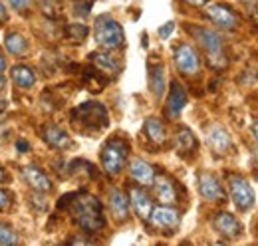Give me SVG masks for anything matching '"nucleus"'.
<instances>
[{
    "label": "nucleus",
    "instance_id": "473e14b6",
    "mask_svg": "<svg viewBox=\"0 0 258 246\" xmlns=\"http://www.w3.org/2000/svg\"><path fill=\"white\" fill-rule=\"evenodd\" d=\"M185 2H189L191 6H205L207 4V0H185Z\"/></svg>",
    "mask_w": 258,
    "mask_h": 246
},
{
    "label": "nucleus",
    "instance_id": "6ab92c4d",
    "mask_svg": "<svg viewBox=\"0 0 258 246\" xmlns=\"http://www.w3.org/2000/svg\"><path fill=\"white\" fill-rule=\"evenodd\" d=\"M109 209L115 220H127L129 216V197H125L123 191L111 189L109 193Z\"/></svg>",
    "mask_w": 258,
    "mask_h": 246
},
{
    "label": "nucleus",
    "instance_id": "c9c22d12",
    "mask_svg": "<svg viewBox=\"0 0 258 246\" xmlns=\"http://www.w3.org/2000/svg\"><path fill=\"white\" fill-rule=\"evenodd\" d=\"M6 68V61H4V58H2V54H0V72Z\"/></svg>",
    "mask_w": 258,
    "mask_h": 246
},
{
    "label": "nucleus",
    "instance_id": "6e6552de",
    "mask_svg": "<svg viewBox=\"0 0 258 246\" xmlns=\"http://www.w3.org/2000/svg\"><path fill=\"white\" fill-rule=\"evenodd\" d=\"M175 64H177V70L185 76H195L201 68V60H199V54L191 44H181L177 46L175 50Z\"/></svg>",
    "mask_w": 258,
    "mask_h": 246
},
{
    "label": "nucleus",
    "instance_id": "4c0bfd02",
    "mask_svg": "<svg viewBox=\"0 0 258 246\" xmlns=\"http://www.w3.org/2000/svg\"><path fill=\"white\" fill-rule=\"evenodd\" d=\"M2 179H4V169L0 167V181H2Z\"/></svg>",
    "mask_w": 258,
    "mask_h": 246
},
{
    "label": "nucleus",
    "instance_id": "b1692460",
    "mask_svg": "<svg viewBox=\"0 0 258 246\" xmlns=\"http://www.w3.org/2000/svg\"><path fill=\"white\" fill-rule=\"evenodd\" d=\"M175 143H177V149H179L181 153H189V151H193L195 147H197V139H195V135L187 127H181V129L177 131Z\"/></svg>",
    "mask_w": 258,
    "mask_h": 246
},
{
    "label": "nucleus",
    "instance_id": "2f4dec72",
    "mask_svg": "<svg viewBox=\"0 0 258 246\" xmlns=\"http://www.w3.org/2000/svg\"><path fill=\"white\" fill-rule=\"evenodd\" d=\"M8 20V14H6V8H4V4L0 2V24L2 22H6Z\"/></svg>",
    "mask_w": 258,
    "mask_h": 246
},
{
    "label": "nucleus",
    "instance_id": "f03ea898",
    "mask_svg": "<svg viewBox=\"0 0 258 246\" xmlns=\"http://www.w3.org/2000/svg\"><path fill=\"white\" fill-rule=\"evenodd\" d=\"M191 34L195 40L199 42V46L207 52V61L209 66H213L215 70H223L226 68V52H225V40L219 32L209 30V28H191Z\"/></svg>",
    "mask_w": 258,
    "mask_h": 246
},
{
    "label": "nucleus",
    "instance_id": "a878e982",
    "mask_svg": "<svg viewBox=\"0 0 258 246\" xmlns=\"http://www.w3.org/2000/svg\"><path fill=\"white\" fill-rule=\"evenodd\" d=\"M18 242H20V238L14 232V228L8 226L6 222H0V244L8 246V244H18Z\"/></svg>",
    "mask_w": 258,
    "mask_h": 246
},
{
    "label": "nucleus",
    "instance_id": "aec40b11",
    "mask_svg": "<svg viewBox=\"0 0 258 246\" xmlns=\"http://www.w3.org/2000/svg\"><path fill=\"white\" fill-rule=\"evenodd\" d=\"M10 76H12V82L18 88H32L36 84V74L28 66H14L10 70Z\"/></svg>",
    "mask_w": 258,
    "mask_h": 246
},
{
    "label": "nucleus",
    "instance_id": "393cba45",
    "mask_svg": "<svg viewBox=\"0 0 258 246\" xmlns=\"http://www.w3.org/2000/svg\"><path fill=\"white\" fill-rule=\"evenodd\" d=\"M149 84H151V90L157 97H161L165 92V74H163V66L157 64L151 68V76H149Z\"/></svg>",
    "mask_w": 258,
    "mask_h": 246
},
{
    "label": "nucleus",
    "instance_id": "a211bd4d",
    "mask_svg": "<svg viewBox=\"0 0 258 246\" xmlns=\"http://www.w3.org/2000/svg\"><path fill=\"white\" fill-rule=\"evenodd\" d=\"M22 177H24V181L30 184L34 191H38V193H48V191H52V181L48 179V175H46L44 171H40L38 167H34V165H28V167L22 169Z\"/></svg>",
    "mask_w": 258,
    "mask_h": 246
},
{
    "label": "nucleus",
    "instance_id": "4468645a",
    "mask_svg": "<svg viewBox=\"0 0 258 246\" xmlns=\"http://www.w3.org/2000/svg\"><path fill=\"white\" fill-rule=\"evenodd\" d=\"M153 191H155V197H157V201L161 205H173V203H177V187H175V183L169 177H165V175L155 177Z\"/></svg>",
    "mask_w": 258,
    "mask_h": 246
},
{
    "label": "nucleus",
    "instance_id": "7c9ffc66",
    "mask_svg": "<svg viewBox=\"0 0 258 246\" xmlns=\"http://www.w3.org/2000/svg\"><path fill=\"white\" fill-rule=\"evenodd\" d=\"M90 242H94V240H90V238H70L68 240V244H90Z\"/></svg>",
    "mask_w": 258,
    "mask_h": 246
},
{
    "label": "nucleus",
    "instance_id": "7ed1b4c3",
    "mask_svg": "<svg viewBox=\"0 0 258 246\" xmlns=\"http://www.w3.org/2000/svg\"><path fill=\"white\" fill-rule=\"evenodd\" d=\"M94 36H96L97 44L105 50H117L125 42V34H123L121 24L117 20H113L111 16H107V14L99 16L96 20Z\"/></svg>",
    "mask_w": 258,
    "mask_h": 246
},
{
    "label": "nucleus",
    "instance_id": "4be33fe9",
    "mask_svg": "<svg viewBox=\"0 0 258 246\" xmlns=\"http://www.w3.org/2000/svg\"><path fill=\"white\" fill-rule=\"evenodd\" d=\"M4 46H6V50L10 54H16V56H20V54H24L28 50V44H26L24 36L18 34V32H8L6 38H4Z\"/></svg>",
    "mask_w": 258,
    "mask_h": 246
},
{
    "label": "nucleus",
    "instance_id": "1a4fd4ad",
    "mask_svg": "<svg viewBox=\"0 0 258 246\" xmlns=\"http://www.w3.org/2000/svg\"><path fill=\"white\" fill-rule=\"evenodd\" d=\"M207 16L223 30H232L238 26V16L225 4H209L207 6Z\"/></svg>",
    "mask_w": 258,
    "mask_h": 246
},
{
    "label": "nucleus",
    "instance_id": "423d86ee",
    "mask_svg": "<svg viewBox=\"0 0 258 246\" xmlns=\"http://www.w3.org/2000/svg\"><path fill=\"white\" fill-rule=\"evenodd\" d=\"M228 191H230V199L236 205V209L240 211H248L254 207V191L250 183L240 177V175H228Z\"/></svg>",
    "mask_w": 258,
    "mask_h": 246
},
{
    "label": "nucleus",
    "instance_id": "bb28decb",
    "mask_svg": "<svg viewBox=\"0 0 258 246\" xmlns=\"http://www.w3.org/2000/svg\"><path fill=\"white\" fill-rule=\"evenodd\" d=\"M66 34H68V38H70L72 42L80 44V42H84L86 36H88V26H84V24H70V26L66 28Z\"/></svg>",
    "mask_w": 258,
    "mask_h": 246
},
{
    "label": "nucleus",
    "instance_id": "9d476101",
    "mask_svg": "<svg viewBox=\"0 0 258 246\" xmlns=\"http://www.w3.org/2000/svg\"><path fill=\"white\" fill-rule=\"evenodd\" d=\"M129 205L135 209V213L139 218L147 220L151 215V209H153V203H151V197L141 189V187H129Z\"/></svg>",
    "mask_w": 258,
    "mask_h": 246
},
{
    "label": "nucleus",
    "instance_id": "e433bc0d",
    "mask_svg": "<svg viewBox=\"0 0 258 246\" xmlns=\"http://www.w3.org/2000/svg\"><path fill=\"white\" fill-rule=\"evenodd\" d=\"M4 84H6V80H4V76L0 74V90H4Z\"/></svg>",
    "mask_w": 258,
    "mask_h": 246
},
{
    "label": "nucleus",
    "instance_id": "0eeeda50",
    "mask_svg": "<svg viewBox=\"0 0 258 246\" xmlns=\"http://www.w3.org/2000/svg\"><path fill=\"white\" fill-rule=\"evenodd\" d=\"M149 220L155 228L159 230H177L179 224H181V215L177 209L169 207V205H161V207H153L151 209V215H149Z\"/></svg>",
    "mask_w": 258,
    "mask_h": 246
},
{
    "label": "nucleus",
    "instance_id": "f257e3e1",
    "mask_svg": "<svg viewBox=\"0 0 258 246\" xmlns=\"http://www.w3.org/2000/svg\"><path fill=\"white\" fill-rule=\"evenodd\" d=\"M72 216L86 232H97V230H101L105 226L101 205L92 195L76 197V201L72 203Z\"/></svg>",
    "mask_w": 258,
    "mask_h": 246
},
{
    "label": "nucleus",
    "instance_id": "cd10ccee",
    "mask_svg": "<svg viewBox=\"0 0 258 246\" xmlns=\"http://www.w3.org/2000/svg\"><path fill=\"white\" fill-rule=\"evenodd\" d=\"M8 2H10L12 8H16V10H20V12H24V10L30 8V0H8Z\"/></svg>",
    "mask_w": 258,
    "mask_h": 246
},
{
    "label": "nucleus",
    "instance_id": "f3484780",
    "mask_svg": "<svg viewBox=\"0 0 258 246\" xmlns=\"http://www.w3.org/2000/svg\"><path fill=\"white\" fill-rule=\"evenodd\" d=\"M129 173H131L133 181H137L139 184H145V187L153 184V181H155V169L143 159H133L129 163Z\"/></svg>",
    "mask_w": 258,
    "mask_h": 246
},
{
    "label": "nucleus",
    "instance_id": "f704fd0d",
    "mask_svg": "<svg viewBox=\"0 0 258 246\" xmlns=\"http://www.w3.org/2000/svg\"><path fill=\"white\" fill-rule=\"evenodd\" d=\"M4 109H6V101H4V99H2V97H0V113H2V111H4Z\"/></svg>",
    "mask_w": 258,
    "mask_h": 246
},
{
    "label": "nucleus",
    "instance_id": "412c9836",
    "mask_svg": "<svg viewBox=\"0 0 258 246\" xmlns=\"http://www.w3.org/2000/svg\"><path fill=\"white\" fill-rule=\"evenodd\" d=\"M145 133H147V137L151 139V143H155V145H163L165 139H167L165 127H163V123L159 121L157 117H149V119L145 121Z\"/></svg>",
    "mask_w": 258,
    "mask_h": 246
},
{
    "label": "nucleus",
    "instance_id": "5701e85b",
    "mask_svg": "<svg viewBox=\"0 0 258 246\" xmlns=\"http://www.w3.org/2000/svg\"><path fill=\"white\" fill-rule=\"evenodd\" d=\"M92 61L96 64L101 72H105V74H113V76L119 74V64H117V60L113 56H109V54L96 52V54H92Z\"/></svg>",
    "mask_w": 258,
    "mask_h": 246
},
{
    "label": "nucleus",
    "instance_id": "c85d7f7f",
    "mask_svg": "<svg viewBox=\"0 0 258 246\" xmlns=\"http://www.w3.org/2000/svg\"><path fill=\"white\" fill-rule=\"evenodd\" d=\"M8 207H10V195L4 189H0V211H4Z\"/></svg>",
    "mask_w": 258,
    "mask_h": 246
},
{
    "label": "nucleus",
    "instance_id": "2eb2a0df",
    "mask_svg": "<svg viewBox=\"0 0 258 246\" xmlns=\"http://www.w3.org/2000/svg\"><path fill=\"white\" fill-rule=\"evenodd\" d=\"M207 143H209V147H211L215 153H219V155H225L226 151L230 149V145H232L230 135L226 133L221 125L209 127V131H207Z\"/></svg>",
    "mask_w": 258,
    "mask_h": 246
},
{
    "label": "nucleus",
    "instance_id": "9b49d317",
    "mask_svg": "<svg viewBox=\"0 0 258 246\" xmlns=\"http://www.w3.org/2000/svg\"><path fill=\"white\" fill-rule=\"evenodd\" d=\"M199 193L207 201H223L225 199L223 184L219 183V179L211 173H201L199 175Z\"/></svg>",
    "mask_w": 258,
    "mask_h": 246
},
{
    "label": "nucleus",
    "instance_id": "72a5a7b5",
    "mask_svg": "<svg viewBox=\"0 0 258 246\" xmlns=\"http://www.w3.org/2000/svg\"><path fill=\"white\" fill-rule=\"evenodd\" d=\"M252 133H254V137H256V141H258V119L254 121V125H252Z\"/></svg>",
    "mask_w": 258,
    "mask_h": 246
},
{
    "label": "nucleus",
    "instance_id": "c756f323",
    "mask_svg": "<svg viewBox=\"0 0 258 246\" xmlns=\"http://www.w3.org/2000/svg\"><path fill=\"white\" fill-rule=\"evenodd\" d=\"M173 30H175V24H173V22H167L161 30H159V36H161V38H169Z\"/></svg>",
    "mask_w": 258,
    "mask_h": 246
},
{
    "label": "nucleus",
    "instance_id": "39448f33",
    "mask_svg": "<svg viewBox=\"0 0 258 246\" xmlns=\"http://www.w3.org/2000/svg\"><path fill=\"white\" fill-rule=\"evenodd\" d=\"M127 143L121 141V139H111L103 145L101 149V167L107 175H117L121 173V169L125 167V161H127Z\"/></svg>",
    "mask_w": 258,
    "mask_h": 246
},
{
    "label": "nucleus",
    "instance_id": "20e7f679",
    "mask_svg": "<svg viewBox=\"0 0 258 246\" xmlns=\"http://www.w3.org/2000/svg\"><path fill=\"white\" fill-rule=\"evenodd\" d=\"M72 121L80 125L82 129H103L107 125V111L101 103H82L78 109L72 111Z\"/></svg>",
    "mask_w": 258,
    "mask_h": 246
},
{
    "label": "nucleus",
    "instance_id": "f8f14e48",
    "mask_svg": "<svg viewBox=\"0 0 258 246\" xmlns=\"http://www.w3.org/2000/svg\"><path fill=\"white\" fill-rule=\"evenodd\" d=\"M215 228L223 234V236H228V238H236L240 232H242V224L240 220L230 213H219L213 220Z\"/></svg>",
    "mask_w": 258,
    "mask_h": 246
},
{
    "label": "nucleus",
    "instance_id": "dca6fc26",
    "mask_svg": "<svg viewBox=\"0 0 258 246\" xmlns=\"http://www.w3.org/2000/svg\"><path fill=\"white\" fill-rule=\"evenodd\" d=\"M185 105H187V92H185V88L179 82H173L169 97H167V115L169 117H177L183 111Z\"/></svg>",
    "mask_w": 258,
    "mask_h": 246
},
{
    "label": "nucleus",
    "instance_id": "ddd939ff",
    "mask_svg": "<svg viewBox=\"0 0 258 246\" xmlns=\"http://www.w3.org/2000/svg\"><path fill=\"white\" fill-rule=\"evenodd\" d=\"M42 137H44V141H46L52 149H68V147L72 145L70 135L66 133L62 127L52 125V123L42 127Z\"/></svg>",
    "mask_w": 258,
    "mask_h": 246
}]
</instances>
